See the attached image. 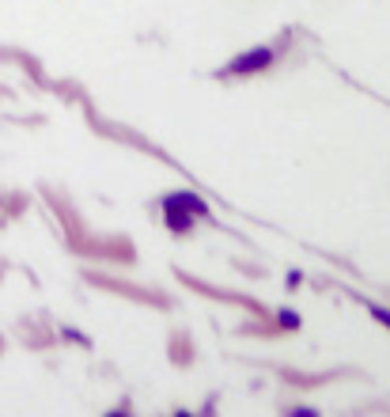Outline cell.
I'll use <instances>...</instances> for the list:
<instances>
[{"label":"cell","mask_w":390,"mask_h":417,"mask_svg":"<svg viewBox=\"0 0 390 417\" xmlns=\"http://www.w3.org/2000/svg\"><path fill=\"white\" fill-rule=\"evenodd\" d=\"M273 61V50H265V46H258V50H247L242 57H235L231 61V72H258V69H265Z\"/></svg>","instance_id":"1"},{"label":"cell","mask_w":390,"mask_h":417,"mask_svg":"<svg viewBox=\"0 0 390 417\" xmlns=\"http://www.w3.org/2000/svg\"><path fill=\"white\" fill-rule=\"evenodd\" d=\"M163 205H175V208H186V213H193V216H197V213H205V202H201V197L197 194H186V190H182V194H170L167 197V202Z\"/></svg>","instance_id":"2"},{"label":"cell","mask_w":390,"mask_h":417,"mask_svg":"<svg viewBox=\"0 0 390 417\" xmlns=\"http://www.w3.org/2000/svg\"><path fill=\"white\" fill-rule=\"evenodd\" d=\"M167 224H170L175 231H190V228H193V213H186V208L167 205Z\"/></svg>","instance_id":"3"},{"label":"cell","mask_w":390,"mask_h":417,"mask_svg":"<svg viewBox=\"0 0 390 417\" xmlns=\"http://www.w3.org/2000/svg\"><path fill=\"white\" fill-rule=\"evenodd\" d=\"M281 326H288V330H296V326H299V315H296V311H281Z\"/></svg>","instance_id":"4"},{"label":"cell","mask_w":390,"mask_h":417,"mask_svg":"<svg viewBox=\"0 0 390 417\" xmlns=\"http://www.w3.org/2000/svg\"><path fill=\"white\" fill-rule=\"evenodd\" d=\"M371 315H375L383 326H390V311H387V308H371Z\"/></svg>","instance_id":"5"}]
</instances>
